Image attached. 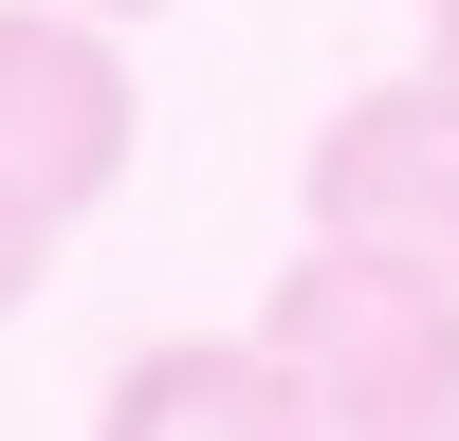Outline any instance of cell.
I'll use <instances>...</instances> for the list:
<instances>
[{"label": "cell", "instance_id": "9c48e42d", "mask_svg": "<svg viewBox=\"0 0 459 441\" xmlns=\"http://www.w3.org/2000/svg\"><path fill=\"white\" fill-rule=\"evenodd\" d=\"M441 19H459V0H441Z\"/></svg>", "mask_w": 459, "mask_h": 441}, {"label": "cell", "instance_id": "3957f363", "mask_svg": "<svg viewBox=\"0 0 459 441\" xmlns=\"http://www.w3.org/2000/svg\"><path fill=\"white\" fill-rule=\"evenodd\" d=\"M294 203H313V239H350V257L459 276V92H441V74L350 92L313 147H294Z\"/></svg>", "mask_w": 459, "mask_h": 441}, {"label": "cell", "instance_id": "ba28073f", "mask_svg": "<svg viewBox=\"0 0 459 441\" xmlns=\"http://www.w3.org/2000/svg\"><path fill=\"white\" fill-rule=\"evenodd\" d=\"M423 441H459V423H423Z\"/></svg>", "mask_w": 459, "mask_h": 441}, {"label": "cell", "instance_id": "8992f818", "mask_svg": "<svg viewBox=\"0 0 459 441\" xmlns=\"http://www.w3.org/2000/svg\"><path fill=\"white\" fill-rule=\"evenodd\" d=\"M423 74H441V92H459V19H441V37H423Z\"/></svg>", "mask_w": 459, "mask_h": 441}, {"label": "cell", "instance_id": "6da1fadb", "mask_svg": "<svg viewBox=\"0 0 459 441\" xmlns=\"http://www.w3.org/2000/svg\"><path fill=\"white\" fill-rule=\"evenodd\" d=\"M257 350H276L350 441H423V423H459V276H423V257L313 239L276 294H257Z\"/></svg>", "mask_w": 459, "mask_h": 441}, {"label": "cell", "instance_id": "7a4b0ae2", "mask_svg": "<svg viewBox=\"0 0 459 441\" xmlns=\"http://www.w3.org/2000/svg\"><path fill=\"white\" fill-rule=\"evenodd\" d=\"M129 147H147V110H129L110 19L0 0V203H19V220H92L110 184H129Z\"/></svg>", "mask_w": 459, "mask_h": 441}, {"label": "cell", "instance_id": "277c9868", "mask_svg": "<svg viewBox=\"0 0 459 441\" xmlns=\"http://www.w3.org/2000/svg\"><path fill=\"white\" fill-rule=\"evenodd\" d=\"M92 441H350V423H331V404L294 386L257 331H166V350H129V368H110Z\"/></svg>", "mask_w": 459, "mask_h": 441}, {"label": "cell", "instance_id": "52a82bcc", "mask_svg": "<svg viewBox=\"0 0 459 441\" xmlns=\"http://www.w3.org/2000/svg\"><path fill=\"white\" fill-rule=\"evenodd\" d=\"M74 19H147V0H74Z\"/></svg>", "mask_w": 459, "mask_h": 441}, {"label": "cell", "instance_id": "5b68a950", "mask_svg": "<svg viewBox=\"0 0 459 441\" xmlns=\"http://www.w3.org/2000/svg\"><path fill=\"white\" fill-rule=\"evenodd\" d=\"M37 257H56V220H19V203H0V313H37Z\"/></svg>", "mask_w": 459, "mask_h": 441}]
</instances>
